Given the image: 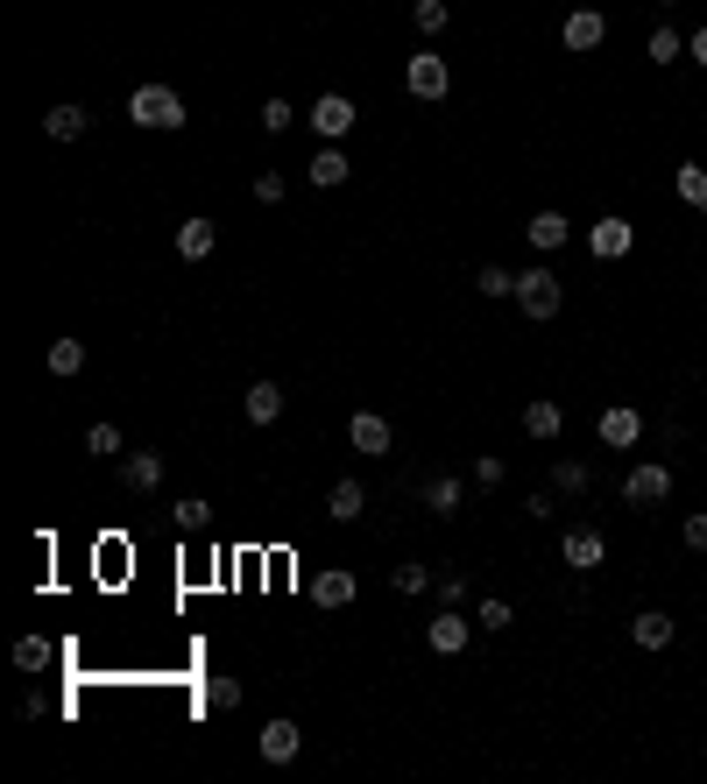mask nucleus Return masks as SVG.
<instances>
[{"label":"nucleus","mask_w":707,"mask_h":784,"mask_svg":"<svg viewBox=\"0 0 707 784\" xmlns=\"http://www.w3.org/2000/svg\"><path fill=\"white\" fill-rule=\"evenodd\" d=\"M128 120L134 128H156V134H177L185 128V99H177L170 85H134L128 93Z\"/></svg>","instance_id":"nucleus-1"},{"label":"nucleus","mask_w":707,"mask_h":784,"mask_svg":"<svg viewBox=\"0 0 707 784\" xmlns=\"http://www.w3.org/2000/svg\"><path fill=\"white\" fill-rule=\"evenodd\" d=\"M517 305H523V319H552V311L566 305V283L552 276V262H531L517 276Z\"/></svg>","instance_id":"nucleus-2"},{"label":"nucleus","mask_w":707,"mask_h":784,"mask_svg":"<svg viewBox=\"0 0 707 784\" xmlns=\"http://www.w3.org/2000/svg\"><path fill=\"white\" fill-rule=\"evenodd\" d=\"M311 134H319V142H340V134H354V120H361V107H354V99L347 93H319V99H311Z\"/></svg>","instance_id":"nucleus-3"},{"label":"nucleus","mask_w":707,"mask_h":784,"mask_svg":"<svg viewBox=\"0 0 707 784\" xmlns=\"http://www.w3.org/2000/svg\"><path fill=\"white\" fill-rule=\"evenodd\" d=\"M403 85H411V99H446L453 93V71H446L439 50H417L411 64H403Z\"/></svg>","instance_id":"nucleus-4"},{"label":"nucleus","mask_w":707,"mask_h":784,"mask_svg":"<svg viewBox=\"0 0 707 784\" xmlns=\"http://www.w3.org/2000/svg\"><path fill=\"white\" fill-rule=\"evenodd\" d=\"M629 248H637V226H629L623 213H601L588 226V254H594V262H623Z\"/></svg>","instance_id":"nucleus-5"},{"label":"nucleus","mask_w":707,"mask_h":784,"mask_svg":"<svg viewBox=\"0 0 707 784\" xmlns=\"http://www.w3.org/2000/svg\"><path fill=\"white\" fill-rule=\"evenodd\" d=\"M665 495H672V466H665V460L629 466V480H623V502H629V509H651V502H665Z\"/></svg>","instance_id":"nucleus-6"},{"label":"nucleus","mask_w":707,"mask_h":784,"mask_svg":"<svg viewBox=\"0 0 707 784\" xmlns=\"http://www.w3.org/2000/svg\"><path fill=\"white\" fill-rule=\"evenodd\" d=\"M468 637H474V622H468L460 608H439V615L425 622V643H432L439 657H460V651H468Z\"/></svg>","instance_id":"nucleus-7"},{"label":"nucleus","mask_w":707,"mask_h":784,"mask_svg":"<svg viewBox=\"0 0 707 784\" xmlns=\"http://www.w3.org/2000/svg\"><path fill=\"white\" fill-rule=\"evenodd\" d=\"M255 749H262V763H291L297 749H305V728H297L291 714H276L262 735H255Z\"/></svg>","instance_id":"nucleus-8"},{"label":"nucleus","mask_w":707,"mask_h":784,"mask_svg":"<svg viewBox=\"0 0 707 784\" xmlns=\"http://www.w3.org/2000/svg\"><path fill=\"white\" fill-rule=\"evenodd\" d=\"M601 36H609V22H601L594 8H574V14H566V22H559V43H566V50H574V57L601 50Z\"/></svg>","instance_id":"nucleus-9"},{"label":"nucleus","mask_w":707,"mask_h":784,"mask_svg":"<svg viewBox=\"0 0 707 784\" xmlns=\"http://www.w3.org/2000/svg\"><path fill=\"white\" fill-rule=\"evenodd\" d=\"M594 431H601V446H615V452H623V446H637V439H644V417L629 411V403H609V411L594 417Z\"/></svg>","instance_id":"nucleus-10"},{"label":"nucleus","mask_w":707,"mask_h":784,"mask_svg":"<svg viewBox=\"0 0 707 784\" xmlns=\"http://www.w3.org/2000/svg\"><path fill=\"white\" fill-rule=\"evenodd\" d=\"M347 439H354V452H368V460H382L389 446H397V431H389V417H375V411H361L354 425H347Z\"/></svg>","instance_id":"nucleus-11"},{"label":"nucleus","mask_w":707,"mask_h":784,"mask_svg":"<svg viewBox=\"0 0 707 784\" xmlns=\"http://www.w3.org/2000/svg\"><path fill=\"white\" fill-rule=\"evenodd\" d=\"M120 488L156 495L163 488V452H128V460H120Z\"/></svg>","instance_id":"nucleus-12"},{"label":"nucleus","mask_w":707,"mask_h":784,"mask_svg":"<svg viewBox=\"0 0 707 784\" xmlns=\"http://www.w3.org/2000/svg\"><path fill=\"white\" fill-rule=\"evenodd\" d=\"M305 177H311V185H319V191H340V185H347V177H354V163L340 156L333 142H319V156L305 163Z\"/></svg>","instance_id":"nucleus-13"},{"label":"nucleus","mask_w":707,"mask_h":784,"mask_svg":"<svg viewBox=\"0 0 707 784\" xmlns=\"http://www.w3.org/2000/svg\"><path fill=\"white\" fill-rule=\"evenodd\" d=\"M523 240H531L538 254H559L566 240H574V226H566V213H531V226H523Z\"/></svg>","instance_id":"nucleus-14"},{"label":"nucleus","mask_w":707,"mask_h":784,"mask_svg":"<svg viewBox=\"0 0 707 784\" xmlns=\"http://www.w3.org/2000/svg\"><path fill=\"white\" fill-rule=\"evenodd\" d=\"M629 637H637V651H665V643L680 637V622H672L665 608H644L637 622H629Z\"/></svg>","instance_id":"nucleus-15"},{"label":"nucleus","mask_w":707,"mask_h":784,"mask_svg":"<svg viewBox=\"0 0 707 784\" xmlns=\"http://www.w3.org/2000/svg\"><path fill=\"white\" fill-rule=\"evenodd\" d=\"M354 594H361V586H354V572H347V566H326L319 580H311V601H319V608H347Z\"/></svg>","instance_id":"nucleus-16"},{"label":"nucleus","mask_w":707,"mask_h":784,"mask_svg":"<svg viewBox=\"0 0 707 784\" xmlns=\"http://www.w3.org/2000/svg\"><path fill=\"white\" fill-rule=\"evenodd\" d=\"M559 559L574 566V572H594L601 559H609V545H601V531H566V545H559Z\"/></svg>","instance_id":"nucleus-17"},{"label":"nucleus","mask_w":707,"mask_h":784,"mask_svg":"<svg viewBox=\"0 0 707 784\" xmlns=\"http://www.w3.org/2000/svg\"><path fill=\"white\" fill-rule=\"evenodd\" d=\"M523 431H531V439H559V431H566V411H559L552 396H531V403H523Z\"/></svg>","instance_id":"nucleus-18"},{"label":"nucleus","mask_w":707,"mask_h":784,"mask_svg":"<svg viewBox=\"0 0 707 784\" xmlns=\"http://www.w3.org/2000/svg\"><path fill=\"white\" fill-rule=\"evenodd\" d=\"M85 128H93V114H85V107H71V99L43 114V134H50V142H79Z\"/></svg>","instance_id":"nucleus-19"},{"label":"nucleus","mask_w":707,"mask_h":784,"mask_svg":"<svg viewBox=\"0 0 707 784\" xmlns=\"http://www.w3.org/2000/svg\"><path fill=\"white\" fill-rule=\"evenodd\" d=\"M240 411H248V425H276V417H283V389L276 382H255L248 396H240Z\"/></svg>","instance_id":"nucleus-20"},{"label":"nucleus","mask_w":707,"mask_h":784,"mask_svg":"<svg viewBox=\"0 0 707 784\" xmlns=\"http://www.w3.org/2000/svg\"><path fill=\"white\" fill-rule=\"evenodd\" d=\"M361 509H368V488H361V480H333V495H326V516H333V523H354Z\"/></svg>","instance_id":"nucleus-21"},{"label":"nucleus","mask_w":707,"mask_h":784,"mask_svg":"<svg viewBox=\"0 0 707 784\" xmlns=\"http://www.w3.org/2000/svg\"><path fill=\"white\" fill-rule=\"evenodd\" d=\"M213 219H185L177 226V254H185V262H205V254H213Z\"/></svg>","instance_id":"nucleus-22"},{"label":"nucleus","mask_w":707,"mask_h":784,"mask_svg":"<svg viewBox=\"0 0 707 784\" xmlns=\"http://www.w3.org/2000/svg\"><path fill=\"white\" fill-rule=\"evenodd\" d=\"M644 57H651V64H672V57H686V36H680L672 22H658L651 43H644Z\"/></svg>","instance_id":"nucleus-23"},{"label":"nucleus","mask_w":707,"mask_h":784,"mask_svg":"<svg viewBox=\"0 0 707 784\" xmlns=\"http://www.w3.org/2000/svg\"><path fill=\"white\" fill-rule=\"evenodd\" d=\"M79 368H85V346L79 340H50V375H57V382H71Z\"/></svg>","instance_id":"nucleus-24"},{"label":"nucleus","mask_w":707,"mask_h":784,"mask_svg":"<svg viewBox=\"0 0 707 784\" xmlns=\"http://www.w3.org/2000/svg\"><path fill=\"white\" fill-rule=\"evenodd\" d=\"M552 488H559V495H588V488H594V474H588L580 460H559V466H552Z\"/></svg>","instance_id":"nucleus-25"},{"label":"nucleus","mask_w":707,"mask_h":784,"mask_svg":"<svg viewBox=\"0 0 707 784\" xmlns=\"http://www.w3.org/2000/svg\"><path fill=\"white\" fill-rule=\"evenodd\" d=\"M425 509H439V516H460V480H453V474H439V480L425 488Z\"/></svg>","instance_id":"nucleus-26"},{"label":"nucleus","mask_w":707,"mask_h":784,"mask_svg":"<svg viewBox=\"0 0 707 784\" xmlns=\"http://www.w3.org/2000/svg\"><path fill=\"white\" fill-rule=\"evenodd\" d=\"M411 22H417V36H439V28L453 22V8H446V0H417V8H411Z\"/></svg>","instance_id":"nucleus-27"},{"label":"nucleus","mask_w":707,"mask_h":784,"mask_svg":"<svg viewBox=\"0 0 707 784\" xmlns=\"http://www.w3.org/2000/svg\"><path fill=\"white\" fill-rule=\"evenodd\" d=\"M474 290H481V297H517V276H509L503 262H488V269L474 276Z\"/></svg>","instance_id":"nucleus-28"},{"label":"nucleus","mask_w":707,"mask_h":784,"mask_svg":"<svg viewBox=\"0 0 707 784\" xmlns=\"http://www.w3.org/2000/svg\"><path fill=\"white\" fill-rule=\"evenodd\" d=\"M680 199L707 213V170H700V163H680Z\"/></svg>","instance_id":"nucleus-29"},{"label":"nucleus","mask_w":707,"mask_h":784,"mask_svg":"<svg viewBox=\"0 0 707 784\" xmlns=\"http://www.w3.org/2000/svg\"><path fill=\"white\" fill-rule=\"evenodd\" d=\"M50 643H43V637H22V643H14V665H22V672H43V665H50Z\"/></svg>","instance_id":"nucleus-30"},{"label":"nucleus","mask_w":707,"mask_h":784,"mask_svg":"<svg viewBox=\"0 0 707 784\" xmlns=\"http://www.w3.org/2000/svg\"><path fill=\"white\" fill-rule=\"evenodd\" d=\"M291 120H305V114L291 107V99H276V93L262 99V128H269V134H283V128H291Z\"/></svg>","instance_id":"nucleus-31"},{"label":"nucleus","mask_w":707,"mask_h":784,"mask_svg":"<svg viewBox=\"0 0 707 784\" xmlns=\"http://www.w3.org/2000/svg\"><path fill=\"white\" fill-rule=\"evenodd\" d=\"M474 622H481V629H509V622H517V608L488 594V601H481V608H474Z\"/></svg>","instance_id":"nucleus-32"},{"label":"nucleus","mask_w":707,"mask_h":784,"mask_svg":"<svg viewBox=\"0 0 707 784\" xmlns=\"http://www.w3.org/2000/svg\"><path fill=\"white\" fill-rule=\"evenodd\" d=\"M205 516H213L205 495H185V502H177V531H205Z\"/></svg>","instance_id":"nucleus-33"},{"label":"nucleus","mask_w":707,"mask_h":784,"mask_svg":"<svg viewBox=\"0 0 707 784\" xmlns=\"http://www.w3.org/2000/svg\"><path fill=\"white\" fill-rule=\"evenodd\" d=\"M85 452H99V460H114V452H120V425H93V431H85Z\"/></svg>","instance_id":"nucleus-34"},{"label":"nucleus","mask_w":707,"mask_h":784,"mask_svg":"<svg viewBox=\"0 0 707 784\" xmlns=\"http://www.w3.org/2000/svg\"><path fill=\"white\" fill-rule=\"evenodd\" d=\"M503 474H509V466L495 460V452H481V460H474V488H503Z\"/></svg>","instance_id":"nucleus-35"},{"label":"nucleus","mask_w":707,"mask_h":784,"mask_svg":"<svg viewBox=\"0 0 707 784\" xmlns=\"http://www.w3.org/2000/svg\"><path fill=\"white\" fill-rule=\"evenodd\" d=\"M389 580H397V594H425V586H432V572H425V566H397Z\"/></svg>","instance_id":"nucleus-36"},{"label":"nucleus","mask_w":707,"mask_h":784,"mask_svg":"<svg viewBox=\"0 0 707 784\" xmlns=\"http://www.w3.org/2000/svg\"><path fill=\"white\" fill-rule=\"evenodd\" d=\"M283 191H291V185H283L276 170H262V177H255V205H283Z\"/></svg>","instance_id":"nucleus-37"},{"label":"nucleus","mask_w":707,"mask_h":784,"mask_svg":"<svg viewBox=\"0 0 707 784\" xmlns=\"http://www.w3.org/2000/svg\"><path fill=\"white\" fill-rule=\"evenodd\" d=\"M205 700H213L220 714H227V706H240V678H213V686H205Z\"/></svg>","instance_id":"nucleus-38"},{"label":"nucleus","mask_w":707,"mask_h":784,"mask_svg":"<svg viewBox=\"0 0 707 784\" xmlns=\"http://www.w3.org/2000/svg\"><path fill=\"white\" fill-rule=\"evenodd\" d=\"M439 608H468V580H460V572L439 580Z\"/></svg>","instance_id":"nucleus-39"},{"label":"nucleus","mask_w":707,"mask_h":784,"mask_svg":"<svg viewBox=\"0 0 707 784\" xmlns=\"http://www.w3.org/2000/svg\"><path fill=\"white\" fill-rule=\"evenodd\" d=\"M680 537H686V551H707V509H700V516H686V523H680Z\"/></svg>","instance_id":"nucleus-40"},{"label":"nucleus","mask_w":707,"mask_h":784,"mask_svg":"<svg viewBox=\"0 0 707 784\" xmlns=\"http://www.w3.org/2000/svg\"><path fill=\"white\" fill-rule=\"evenodd\" d=\"M686 57H694V64L707 71V28H694V36H686Z\"/></svg>","instance_id":"nucleus-41"},{"label":"nucleus","mask_w":707,"mask_h":784,"mask_svg":"<svg viewBox=\"0 0 707 784\" xmlns=\"http://www.w3.org/2000/svg\"><path fill=\"white\" fill-rule=\"evenodd\" d=\"M658 8H680V0H658Z\"/></svg>","instance_id":"nucleus-42"}]
</instances>
